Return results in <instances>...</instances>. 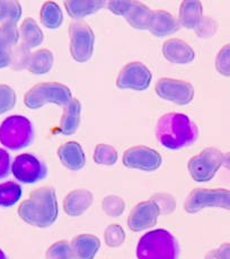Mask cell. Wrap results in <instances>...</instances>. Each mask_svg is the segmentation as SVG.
<instances>
[{
  "label": "cell",
  "mask_w": 230,
  "mask_h": 259,
  "mask_svg": "<svg viewBox=\"0 0 230 259\" xmlns=\"http://www.w3.org/2000/svg\"><path fill=\"white\" fill-rule=\"evenodd\" d=\"M102 208L108 217L119 218L122 215L124 210H126V202L120 196L108 195L103 198Z\"/></svg>",
  "instance_id": "32"
},
{
  "label": "cell",
  "mask_w": 230,
  "mask_h": 259,
  "mask_svg": "<svg viewBox=\"0 0 230 259\" xmlns=\"http://www.w3.org/2000/svg\"><path fill=\"white\" fill-rule=\"evenodd\" d=\"M29 59H31V53H29V49L21 43L18 46H15L12 51V58H11V67L14 70H23L24 68L28 66Z\"/></svg>",
  "instance_id": "31"
},
{
  "label": "cell",
  "mask_w": 230,
  "mask_h": 259,
  "mask_svg": "<svg viewBox=\"0 0 230 259\" xmlns=\"http://www.w3.org/2000/svg\"><path fill=\"white\" fill-rule=\"evenodd\" d=\"M70 53L74 61L87 62L93 56L95 35L93 29L85 22L72 23L69 27Z\"/></svg>",
  "instance_id": "8"
},
{
  "label": "cell",
  "mask_w": 230,
  "mask_h": 259,
  "mask_svg": "<svg viewBox=\"0 0 230 259\" xmlns=\"http://www.w3.org/2000/svg\"><path fill=\"white\" fill-rule=\"evenodd\" d=\"M106 3L103 0H68L64 3L70 17L81 19L102 9Z\"/></svg>",
  "instance_id": "22"
},
{
  "label": "cell",
  "mask_w": 230,
  "mask_h": 259,
  "mask_svg": "<svg viewBox=\"0 0 230 259\" xmlns=\"http://www.w3.org/2000/svg\"><path fill=\"white\" fill-rule=\"evenodd\" d=\"M42 24L49 29H57L63 22V15L61 9L54 2H47L41 8L40 13Z\"/></svg>",
  "instance_id": "26"
},
{
  "label": "cell",
  "mask_w": 230,
  "mask_h": 259,
  "mask_svg": "<svg viewBox=\"0 0 230 259\" xmlns=\"http://www.w3.org/2000/svg\"><path fill=\"white\" fill-rule=\"evenodd\" d=\"M0 259H7L6 255H5V252L2 250V249H0Z\"/></svg>",
  "instance_id": "42"
},
{
  "label": "cell",
  "mask_w": 230,
  "mask_h": 259,
  "mask_svg": "<svg viewBox=\"0 0 230 259\" xmlns=\"http://www.w3.org/2000/svg\"><path fill=\"white\" fill-rule=\"evenodd\" d=\"M104 239L108 247L118 248L122 246L124 240H126V232L119 224H111L105 229Z\"/></svg>",
  "instance_id": "33"
},
{
  "label": "cell",
  "mask_w": 230,
  "mask_h": 259,
  "mask_svg": "<svg viewBox=\"0 0 230 259\" xmlns=\"http://www.w3.org/2000/svg\"><path fill=\"white\" fill-rule=\"evenodd\" d=\"M58 157L62 165L72 171L81 170L86 165V156L81 144L76 141H69L60 146Z\"/></svg>",
  "instance_id": "16"
},
{
  "label": "cell",
  "mask_w": 230,
  "mask_h": 259,
  "mask_svg": "<svg viewBox=\"0 0 230 259\" xmlns=\"http://www.w3.org/2000/svg\"><path fill=\"white\" fill-rule=\"evenodd\" d=\"M207 207H220L230 211V191L226 188H196L184 202V210L196 214Z\"/></svg>",
  "instance_id": "6"
},
{
  "label": "cell",
  "mask_w": 230,
  "mask_h": 259,
  "mask_svg": "<svg viewBox=\"0 0 230 259\" xmlns=\"http://www.w3.org/2000/svg\"><path fill=\"white\" fill-rule=\"evenodd\" d=\"M94 161L97 165L113 166L118 161V151L108 144H98L95 148Z\"/></svg>",
  "instance_id": "29"
},
{
  "label": "cell",
  "mask_w": 230,
  "mask_h": 259,
  "mask_svg": "<svg viewBox=\"0 0 230 259\" xmlns=\"http://www.w3.org/2000/svg\"><path fill=\"white\" fill-rule=\"evenodd\" d=\"M163 158L158 151L146 146L129 148L123 154V165L130 169L154 171L162 166Z\"/></svg>",
  "instance_id": "10"
},
{
  "label": "cell",
  "mask_w": 230,
  "mask_h": 259,
  "mask_svg": "<svg viewBox=\"0 0 230 259\" xmlns=\"http://www.w3.org/2000/svg\"><path fill=\"white\" fill-rule=\"evenodd\" d=\"M196 34L201 38L212 37L218 31V23L212 17L202 16L199 24L196 26Z\"/></svg>",
  "instance_id": "35"
},
{
  "label": "cell",
  "mask_w": 230,
  "mask_h": 259,
  "mask_svg": "<svg viewBox=\"0 0 230 259\" xmlns=\"http://www.w3.org/2000/svg\"><path fill=\"white\" fill-rule=\"evenodd\" d=\"M204 259H230V243L224 242L219 248L208 251Z\"/></svg>",
  "instance_id": "39"
},
{
  "label": "cell",
  "mask_w": 230,
  "mask_h": 259,
  "mask_svg": "<svg viewBox=\"0 0 230 259\" xmlns=\"http://www.w3.org/2000/svg\"><path fill=\"white\" fill-rule=\"evenodd\" d=\"M59 208L56 189L41 187L29 194L27 200L18 207V215L29 226L48 228L56 222Z\"/></svg>",
  "instance_id": "1"
},
{
  "label": "cell",
  "mask_w": 230,
  "mask_h": 259,
  "mask_svg": "<svg viewBox=\"0 0 230 259\" xmlns=\"http://www.w3.org/2000/svg\"><path fill=\"white\" fill-rule=\"evenodd\" d=\"M81 114H82V105L81 102L76 98H72L66 106L64 112L60 121V131L64 136H72L81 124Z\"/></svg>",
  "instance_id": "20"
},
{
  "label": "cell",
  "mask_w": 230,
  "mask_h": 259,
  "mask_svg": "<svg viewBox=\"0 0 230 259\" xmlns=\"http://www.w3.org/2000/svg\"><path fill=\"white\" fill-rule=\"evenodd\" d=\"M72 251L76 259H94L101 248V241L93 235H79L71 242Z\"/></svg>",
  "instance_id": "19"
},
{
  "label": "cell",
  "mask_w": 230,
  "mask_h": 259,
  "mask_svg": "<svg viewBox=\"0 0 230 259\" xmlns=\"http://www.w3.org/2000/svg\"><path fill=\"white\" fill-rule=\"evenodd\" d=\"M33 137L32 124L25 116H8L0 124V143L9 150L17 151L28 147Z\"/></svg>",
  "instance_id": "4"
},
{
  "label": "cell",
  "mask_w": 230,
  "mask_h": 259,
  "mask_svg": "<svg viewBox=\"0 0 230 259\" xmlns=\"http://www.w3.org/2000/svg\"><path fill=\"white\" fill-rule=\"evenodd\" d=\"M152 74L141 62L128 63L117 78V86L120 89H132V91H146L150 86Z\"/></svg>",
  "instance_id": "12"
},
{
  "label": "cell",
  "mask_w": 230,
  "mask_h": 259,
  "mask_svg": "<svg viewBox=\"0 0 230 259\" xmlns=\"http://www.w3.org/2000/svg\"><path fill=\"white\" fill-rule=\"evenodd\" d=\"M46 259H76L73 255L71 243L67 240L58 241L50 246L46 253Z\"/></svg>",
  "instance_id": "30"
},
{
  "label": "cell",
  "mask_w": 230,
  "mask_h": 259,
  "mask_svg": "<svg viewBox=\"0 0 230 259\" xmlns=\"http://www.w3.org/2000/svg\"><path fill=\"white\" fill-rule=\"evenodd\" d=\"M15 178L24 184L37 183L47 176V167L31 153L19 154L12 165Z\"/></svg>",
  "instance_id": "11"
},
{
  "label": "cell",
  "mask_w": 230,
  "mask_h": 259,
  "mask_svg": "<svg viewBox=\"0 0 230 259\" xmlns=\"http://www.w3.org/2000/svg\"><path fill=\"white\" fill-rule=\"evenodd\" d=\"M156 137L163 147L179 150L197 140L198 128L185 114L168 113L158 119Z\"/></svg>",
  "instance_id": "2"
},
{
  "label": "cell",
  "mask_w": 230,
  "mask_h": 259,
  "mask_svg": "<svg viewBox=\"0 0 230 259\" xmlns=\"http://www.w3.org/2000/svg\"><path fill=\"white\" fill-rule=\"evenodd\" d=\"M132 4L133 2H129V0H113V2L107 3V8L113 14L126 17L132 7Z\"/></svg>",
  "instance_id": "38"
},
{
  "label": "cell",
  "mask_w": 230,
  "mask_h": 259,
  "mask_svg": "<svg viewBox=\"0 0 230 259\" xmlns=\"http://www.w3.org/2000/svg\"><path fill=\"white\" fill-rule=\"evenodd\" d=\"M178 245L175 237L165 229L143 235L137 246L138 259H177Z\"/></svg>",
  "instance_id": "3"
},
{
  "label": "cell",
  "mask_w": 230,
  "mask_h": 259,
  "mask_svg": "<svg viewBox=\"0 0 230 259\" xmlns=\"http://www.w3.org/2000/svg\"><path fill=\"white\" fill-rule=\"evenodd\" d=\"M150 200H152L157 204V206L159 207V211H161V214H171L174 212L175 207H176V202H175V198L171 195V194H167V193L154 194Z\"/></svg>",
  "instance_id": "37"
},
{
  "label": "cell",
  "mask_w": 230,
  "mask_h": 259,
  "mask_svg": "<svg viewBox=\"0 0 230 259\" xmlns=\"http://www.w3.org/2000/svg\"><path fill=\"white\" fill-rule=\"evenodd\" d=\"M217 71L224 77H230V43L219 50L216 58Z\"/></svg>",
  "instance_id": "36"
},
{
  "label": "cell",
  "mask_w": 230,
  "mask_h": 259,
  "mask_svg": "<svg viewBox=\"0 0 230 259\" xmlns=\"http://www.w3.org/2000/svg\"><path fill=\"white\" fill-rule=\"evenodd\" d=\"M178 28L179 23L172 14L165 11L152 12L151 19H150L148 27L152 35L157 37H164L177 32Z\"/></svg>",
  "instance_id": "18"
},
{
  "label": "cell",
  "mask_w": 230,
  "mask_h": 259,
  "mask_svg": "<svg viewBox=\"0 0 230 259\" xmlns=\"http://www.w3.org/2000/svg\"><path fill=\"white\" fill-rule=\"evenodd\" d=\"M222 166L226 168V169H228V170H230V151L223 154Z\"/></svg>",
  "instance_id": "41"
},
{
  "label": "cell",
  "mask_w": 230,
  "mask_h": 259,
  "mask_svg": "<svg viewBox=\"0 0 230 259\" xmlns=\"http://www.w3.org/2000/svg\"><path fill=\"white\" fill-rule=\"evenodd\" d=\"M22 197V187L14 182L0 184V206L11 207Z\"/></svg>",
  "instance_id": "27"
},
{
  "label": "cell",
  "mask_w": 230,
  "mask_h": 259,
  "mask_svg": "<svg viewBox=\"0 0 230 259\" xmlns=\"http://www.w3.org/2000/svg\"><path fill=\"white\" fill-rule=\"evenodd\" d=\"M19 35L15 23H5L0 26V69L11 66L12 51L18 43Z\"/></svg>",
  "instance_id": "14"
},
{
  "label": "cell",
  "mask_w": 230,
  "mask_h": 259,
  "mask_svg": "<svg viewBox=\"0 0 230 259\" xmlns=\"http://www.w3.org/2000/svg\"><path fill=\"white\" fill-rule=\"evenodd\" d=\"M19 32H21L19 34H21L23 39L22 43L25 44L28 49L41 46V43L43 42V32L41 31V28L39 27L36 22L32 18L25 19L21 25Z\"/></svg>",
  "instance_id": "25"
},
{
  "label": "cell",
  "mask_w": 230,
  "mask_h": 259,
  "mask_svg": "<svg viewBox=\"0 0 230 259\" xmlns=\"http://www.w3.org/2000/svg\"><path fill=\"white\" fill-rule=\"evenodd\" d=\"M16 104V93L8 84H0V114L7 113Z\"/></svg>",
  "instance_id": "34"
},
{
  "label": "cell",
  "mask_w": 230,
  "mask_h": 259,
  "mask_svg": "<svg viewBox=\"0 0 230 259\" xmlns=\"http://www.w3.org/2000/svg\"><path fill=\"white\" fill-rule=\"evenodd\" d=\"M53 54L48 49H41L31 54L28 70L34 74H46L52 69Z\"/></svg>",
  "instance_id": "24"
},
{
  "label": "cell",
  "mask_w": 230,
  "mask_h": 259,
  "mask_svg": "<svg viewBox=\"0 0 230 259\" xmlns=\"http://www.w3.org/2000/svg\"><path fill=\"white\" fill-rule=\"evenodd\" d=\"M222 162L223 153L217 148L209 147L189 159L187 169L193 181L206 183L216 176Z\"/></svg>",
  "instance_id": "7"
},
{
  "label": "cell",
  "mask_w": 230,
  "mask_h": 259,
  "mask_svg": "<svg viewBox=\"0 0 230 259\" xmlns=\"http://www.w3.org/2000/svg\"><path fill=\"white\" fill-rule=\"evenodd\" d=\"M203 7L198 0H185L181 4L178 15V23L183 27L193 29L202 18Z\"/></svg>",
  "instance_id": "21"
},
{
  "label": "cell",
  "mask_w": 230,
  "mask_h": 259,
  "mask_svg": "<svg viewBox=\"0 0 230 259\" xmlns=\"http://www.w3.org/2000/svg\"><path fill=\"white\" fill-rule=\"evenodd\" d=\"M11 170V157L6 150L0 148V179L6 178Z\"/></svg>",
  "instance_id": "40"
},
{
  "label": "cell",
  "mask_w": 230,
  "mask_h": 259,
  "mask_svg": "<svg viewBox=\"0 0 230 259\" xmlns=\"http://www.w3.org/2000/svg\"><path fill=\"white\" fill-rule=\"evenodd\" d=\"M22 16V7L18 2L0 0V23L16 24Z\"/></svg>",
  "instance_id": "28"
},
{
  "label": "cell",
  "mask_w": 230,
  "mask_h": 259,
  "mask_svg": "<svg viewBox=\"0 0 230 259\" xmlns=\"http://www.w3.org/2000/svg\"><path fill=\"white\" fill-rule=\"evenodd\" d=\"M161 211L157 204L152 200L138 203L132 208L128 218V226L130 230L140 232L156 226Z\"/></svg>",
  "instance_id": "13"
},
{
  "label": "cell",
  "mask_w": 230,
  "mask_h": 259,
  "mask_svg": "<svg viewBox=\"0 0 230 259\" xmlns=\"http://www.w3.org/2000/svg\"><path fill=\"white\" fill-rule=\"evenodd\" d=\"M152 12L146 5L139 2H133L132 7L127 14V21L132 27L137 29H148Z\"/></svg>",
  "instance_id": "23"
},
{
  "label": "cell",
  "mask_w": 230,
  "mask_h": 259,
  "mask_svg": "<svg viewBox=\"0 0 230 259\" xmlns=\"http://www.w3.org/2000/svg\"><path fill=\"white\" fill-rule=\"evenodd\" d=\"M155 91L161 98L177 105H187L194 97V88L191 83L173 78L159 79Z\"/></svg>",
  "instance_id": "9"
},
{
  "label": "cell",
  "mask_w": 230,
  "mask_h": 259,
  "mask_svg": "<svg viewBox=\"0 0 230 259\" xmlns=\"http://www.w3.org/2000/svg\"><path fill=\"white\" fill-rule=\"evenodd\" d=\"M93 201V193L88 189H74L64 197L63 210L70 217H79L92 206Z\"/></svg>",
  "instance_id": "17"
},
{
  "label": "cell",
  "mask_w": 230,
  "mask_h": 259,
  "mask_svg": "<svg viewBox=\"0 0 230 259\" xmlns=\"http://www.w3.org/2000/svg\"><path fill=\"white\" fill-rule=\"evenodd\" d=\"M71 91L60 82H40L25 94L24 103L29 109H39L48 103L66 106L71 101Z\"/></svg>",
  "instance_id": "5"
},
{
  "label": "cell",
  "mask_w": 230,
  "mask_h": 259,
  "mask_svg": "<svg viewBox=\"0 0 230 259\" xmlns=\"http://www.w3.org/2000/svg\"><path fill=\"white\" fill-rule=\"evenodd\" d=\"M163 54L169 62L186 64L196 58L193 49L186 42L179 38H172L163 44Z\"/></svg>",
  "instance_id": "15"
}]
</instances>
